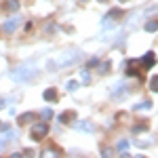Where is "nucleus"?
I'll list each match as a JSON object with an SVG mask.
<instances>
[{
  "instance_id": "28",
  "label": "nucleus",
  "mask_w": 158,
  "mask_h": 158,
  "mask_svg": "<svg viewBox=\"0 0 158 158\" xmlns=\"http://www.w3.org/2000/svg\"><path fill=\"white\" fill-rule=\"evenodd\" d=\"M97 2H108V0H97Z\"/></svg>"
},
{
  "instance_id": "19",
  "label": "nucleus",
  "mask_w": 158,
  "mask_h": 158,
  "mask_svg": "<svg viewBox=\"0 0 158 158\" xmlns=\"http://www.w3.org/2000/svg\"><path fill=\"white\" fill-rule=\"evenodd\" d=\"M40 118H42V120H49V118H53V112H51L49 108H44L40 112Z\"/></svg>"
},
{
  "instance_id": "25",
  "label": "nucleus",
  "mask_w": 158,
  "mask_h": 158,
  "mask_svg": "<svg viewBox=\"0 0 158 158\" xmlns=\"http://www.w3.org/2000/svg\"><path fill=\"white\" fill-rule=\"evenodd\" d=\"M101 154H103V156H112V154H114V152H112V150H110V148H103V152H101Z\"/></svg>"
},
{
  "instance_id": "22",
  "label": "nucleus",
  "mask_w": 158,
  "mask_h": 158,
  "mask_svg": "<svg viewBox=\"0 0 158 158\" xmlns=\"http://www.w3.org/2000/svg\"><path fill=\"white\" fill-rule=\"evenodd\" d=\"M97 63H99V59H97V57H93V59H89V63H86V70H89V68H95Z\"/></svg>"
},
{
  "instance_id": "17",
  "label": "nucleus",
  "mask_w": 158,
  "mask_h": 158,
  "mask_svg": "<svg viewBox=\"0 0 158 158\" xmlns=\"http://www.w3.org/2000/svg\"><path fill=\"white\" fill-rule=\"evenodd\" d=\"M80 82H82V85H89V82H91V76H89V70H85V72H80Z\"/></svg>"
},
{
  "instance_id": "11",
  "label": "nucleus",
  "mask_w": 158,
  "mask_h": 158,
  "mask_svg": "<svg viewBox=\"0 0 158 158\" xmlns=\"http://www.w3.org/2000/svg\"><path fill=\"white\" fill-rule=\"evenodd\" d=\"M57 120L63 122V124H68L70 120H74V112H63V114H59V116H57Z\"/></svg>"
},
{
  "instance_id": "14",
  "label": "nucleus",
  "mask_w": 158,
  "mask_h": 158,
  "mask_svg": "<svg viewBox=\"0 0 158 158\" xmlns=\"http://www.w3.org/2000/svg\"><path fill=\"white\" fill-rule=\"evenodd\" d=\"M150 91H152V93H158V74L150 78Z\"/></svg>"
},
{
  "instance_id": "9",
  "label": "nucleus",
  "mask_w": 158,
  "mask_h": 158,
  "mask_svg": "<svg viewBox=\"0 0 158 158\" xmlns=\"http://www.w3.org/2000/svg\"><path fill=\"white\" fill-rule=\"evenodd\" d=\"M154 59H156V55H154L152 51H148L146 55H143V59H141V65H143V68H152V65H154Z\"/></svg>"
},
{
  "instance_id": "8",
  "label": "nucleus",
  "mask_w": 158,
  "mask_h": 158,
  "mask_svg": "<svg viewBox=\"0 0 158 158\" xmlns=\"http://www.w3.org/2000/svg\"><path fill=\"white\" fill-rule=\"evenodd\" d=\"M34 120H38V116L34 114V112H25V114H21V116L17 118L19 124H27V122H34Z\"/></svg>"
},
{
  "instance_id": "20",
  "label": "nucleus",
  "mask_w": 158,
  "mask_h": 158,
  "mask_svg": "<svg viewBox=\"0 0 158 158\" xmlns=\"http://www.w3.org/2000/svg\"><path fill=\"white\" fill-rule=\"evenodd\" d=\"M143 131H148V122H143V124H135L133 127V133H143Z\"/></svg>"
},
{
  "instance_id": "4",
  "label": "nucleus",
  "mask_w": 158,
  "mask_h": 158,
  "mask_svg": "<svg viewBox=\"0 0 158 158\" xmlns=\"http://www.w3.org/2000/svg\"><path fill=\"white\" fill-rule=\"evenodd\" d=\"M118 17H122V11L120 9H112V11L101 19V27H112V25H114V19H118Z\"/></svg>"
},
{
  "instance_id": "24",
  "label": "nucleus",
  "mask_w": 158,
  "mask_h": 158,
  "mask_svg": "<svg viewBox=\"0 0 158 158\" xmlns=\"http://www.w3.org/2000/svg\"><path fill=\"white\" fill-rule=\"evenodd\" d=\"M4 106H9V99H6V97L0 99V110H4Z\"/></svg>"
},
{
  "instance_id": "23",
  "label": "nucleus",
  "mask_w": 158,
  "mask_h": 158,
  "mask_svg": "<svg viewBox=\"0 0 158 158\" xmlns=\"http://www.w3.org/2000/svg\"><path fill=\"white\" fill-rule=\"evenodd\" d=\"M9 129H11V124H9V122H0V133H6Z\"/></svg>"
},
{
  "instance_id": "12",
  "label": "nucleus",
  "mask_w": 158,
  "mask_h": 158,
  "mask_svg": "<svg viewBox=\"0 0 158 158\" xmlns=\"http://www.w3.org/2000/svg\"><path fill=\"white\" fill-rule=\"evenodd\" d=\"M146 32H150V34L158 32V21H156V19H150V21L146 23Z\"/></svg>"
},
{
  "instance_id": "27",
  "label": "nucleus",
  "mask_w": 158,
  "mask_h": 158,
  "mask_svg": "<svg viewBox=\"0 0 158 158\" xmlns=\"http://www.w3.org/2000/svg\"><path fill=\"white\" fill-rule=\"evenodd\" d=\"M148 13H150V15H152V13H158V6H152V9H150Z\"/></svg>"
},
{
  "instance_id": "13",
  "label": "nucleus",
  "mask_w": 158,
  "mask_h": 158,
  "mask_svg": "<svg viewBox=\"0 0 158 158\" xmlns=\"http://www.w3.org/2000/svg\"><path fill=\"white\" fill-rule=\"evenodd\" d=\"M110 68H112V63L110 61H103V63H97V72L99 74H108Z\"/></svg>"
},
{
  "instance_id": "15",
  "label": "nucleus",
  "mask_w": 158,
  "mask_h": 158,
  "mask_svg": "<svg viewBox=\"0 0 158 158\" xmlns=\"http://www.w3.org/2000/svg\"><path fill=\"white\" fill-rule=\"evenodd\" d=\"M152 108V101H141V103H137V106H133L135 112H139V110H150Z\"/></svg>"
},
{
  "instance_id": "21",
  "label": "nucleus",
  "mask_w": 158,
  "mask_h": 158,
  "mask_svg": "<svg viewBox=\"0 0 158 158\" xmlns=\"http://www.w3.org/2000/svg\"><path fill=\"white\" fill-rule=\"evenodd\" d=\"M118 150H120V152H127V150H129V141H124V139H120V141H118Z\"/></svg>"
},
{
  "instance_id": "1",
  "label": "nucleus",
  "mask_w": 158,
  "mask_h": 158,
  "mask_svg": "<svg viewBox=\"0 0 158 158\" xmlns=\"http://www.w3.org/2000/svg\"><path fill=\"white\" fill-rule=\"evenodd\" d=\"M80 59H82V53H80V51H65L57 61H49L47 68H49V70H53V68H65V65H74V63H78Z\"/></svg>"
},
{
  "instance_id": "16",
  "label": "nucleus",
  "mask_w": 158,
  "mask_h": 158,
  "mask_svg": "<svg viewBox=\"0 0 158 158\" xmlns=\"http://www.w3.org/2000/svg\"><path fill=\"white\" fill-rule=\"evenodd\" d=\"M6 9H9L11 13H15L17 9H19V2H17V0H9V2H6Z\"/></svg>"
},
{
  "instance_id": "2",
  "label": "nucleus",
  "mask_w": 158,
  "mask_h": 158,
  "mask_svg": "<svg viewBox=\"0 0 158 158\" xmlns=\"http://www.w3.org/2000/svg\"><path fill=\"white\" fill-rule=\"evenodd\" d=\"M36 74V70L30 65V63H23V65H19V68H15L9 76H11V80H15V82H27L32 76Z\"/></svg>"
},
{
  "instance_id": "26",
  "label": "nucleus",
  "mask_w": 158,
  "mask_h": 158,
  "mask_svg": "<svg viewBox=\"0 0 158 158\" xmlns=\"http://www.w3.org/2000/svg\"><path fill=\"white\" fill-rule=\"evenodd\" d=\"M4 146H6V141H4V137H2V139H0V152L4 150Z\"/></svg>"
},
{
  "instance_id": "5",
  "label": "nucleus",
  "mask_w": 158,
  "mask_h": 158,
  "mask_svg": "<svg viewBox=\"0 0 158 158\" xmlns=\"http://www.w3.org/2000/svg\"><path fill=\"white\" fill-rule=\"evenodd\" d=\"M124 65H127V74L129 76H139V68H141V61L139 59H129Z\"/></svg>"
},
{
  "instance_id": "30",
  "label": "nucleus",
  "mask_w": 158,
  "mask_h": 158,
  "mask_svg": "<svg viewBox=\"0 0 158 158\" xmlns=\"http://www.w3.org/2000/svg\"><path fill=\"white\" fill-rule=\"evenodd\" d=\"M0 32H2V27H0Z\"/></svg>"
},
{
  "instance_id": "29",
  "label": "nucleus",
  "mask_w": 158,
  "mask_h": 158,
  "mask_svg": "<svg viewBox=\"0 0 158 158\" xmlns=\"http://www.w3.org/2000/svg\"><path fill=\"white\" fill-rule=\"evenodd\" d=\"M118 2H120V4H122V2H127V0H118Z\"/></svg>"
},
{
  "instance_id": "18",
  "label": "nucleus",
  "mask_w": 158,
  "mask_h": 158,
  "mask_svg": "<svg viewBox=\"0 0 158 158\" xmlns=\"http://www.w3.org/2000/svg\"><path fill=\"white\" fill-rule=\"evenodd\" d=\"M65 89H68L70 93H74V91L78 89V80H68V85H65Z\"/></svg>"
},
{
  "instance_id": "10",
  "label": "nucleus",
  "mask_w": 158,
  "mask_h": 158,
  "mask_svg": "<svg viewBox=\"0 0 158 158\" xmlns=\"http://www.w3.org/2000/svg\"><path fill=\"white\" fill-rule=\"evenodd\" d=\"M42 97H44V101H57V91L55 89H47L42 93Z\"/></svg>"
},
{
  "instance_id": "6",
  "label": "nucleus",
  "mask_w": 158,
  "mask_h": 158,
  "mask_svg": "<svg viewBox=\"0 0 158 158\" xmlns=\"http://www.w3.org/2000/svg\"><path fill=\"white\" fill-rule=\"evenodd\" d=\"M19 23H21V19H19V17H9V19L4 21V32H6V34H11V32H15Z\"/></svg>"
},
{
  "instance_id": "3",
  "label": "nucleus",
  "mask_w": 158,
  "mask_h": 158,
  "mask_svg": "<svg viewBox=\"0 0 158 158\" xmlns=\"http://www.w3.org/2000/svg\"><path fill=\"white\" fill-rule=\"evenodd\" d=\"M47 135H49V124H47V122H36V124L32 127L30 137H32L34 141H38V139H42V137H47Z\"/></svg>"
},
{
  "instance_id": "7",
  "label": "nucleus",
  "mask_w": 158,
  "mask_h": 158,
  "mask_svg": "<svg viewBox=\"0 0 158 158\" xmlns=\"http://www.w3.org/2000/svg\"><path fill=\"white\" fill-rule=\"evenodd\" d=\"M74 129L85 131V133H93V131H95V124L89 122V120H80V122H74Z\"/></svg>"
}]
</instances>
